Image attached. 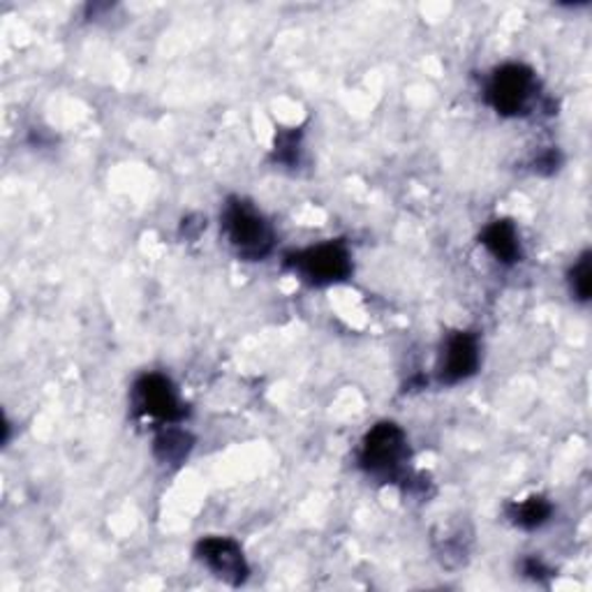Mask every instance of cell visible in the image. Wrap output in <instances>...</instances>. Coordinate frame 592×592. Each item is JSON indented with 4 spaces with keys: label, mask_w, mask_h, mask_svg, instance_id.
I'll list each match as a JSON object with an SVG mask.
<instances>
[{
    "label": "cell",
    "mask_w": 592,
    "mask_h": 592,
    "mask_svg": "<svg viewBox=\"0 0 592 592\" xmlns=\"http://www.w3.org/2000/svg\"><path fill=\"white\" fill-rule=\"evenodd\" d=\"M410 459V447L406 430L394 421L375 423L361 445L359 466L382 481L406 479V463Z\"/></svg>",
    "instance_id": "6da1fadb"
},
{
    "label": "cell",
    "mask_w": 592,
    "mask_h": 592,
    "mask_svg": "<svg viewBox=\"0 0 592 592\" xmlns=\"http://www.w3.org/2000/svg\"><path fill=\"white\" fill-rule=\"evenodd\" d=\"M481 246L487 248L498 262L517 264L523 257L519 232L511 221H496L481 232Z\"/></svg>",
    "instance_id": "ba28073f"
},
{
    "label": "cell",
    "mask_w": 592,
    "mask_h": 592,
    "mask_svg": "<svg viewBox=\"0 0 592 592\" xmlns=\"http://www.w3.org/2000/svg\"><path fill=\"white\" fill-rule=\"evenodd\" d=\"M523 572H525L528 576H532V579H542V576L551 574L549 568H547V564H544L540 558H528L525 564H523Z\"/></svg>",
    "instance_id": "5bb4252c"
},
{
    "label": "cell",
    "mask_w": 592,
    "mask_h": 592,
    "mask_svg": "<svg viewBox=\"0 0 592 592\" xmlns=\"http://www.w3.org/2000/svg\"><path fill=\"white\" fill-rule=\"evenodd\" d=\"M537 89L534 72L523 63L498 68L487 84V102L500 116H521L528 112Z\"/></svg>",
    "instance_id": "277c9868"
},
{
    "label": "cell",
    "mask_w": 592,
    "mask_h": 592,
    "mask_svg": "<svg viewBox=\"0 0 592 592\" xmlns=\"http://www.w3.org/2000/svg\"><path fill=\"white\" fill-rule=\"evenodd\" d=\"M479 368V340L470 331H456L447 338L440 359V382L459 385L477 372Z\"/></svg>",
    "instance_id": "52a82bcc"
},
{
    "label": "cell",
    "mask_w": 592,
    "mask_h": 592,
    "mask_svg": "<svg viewBox=\"0 0 592 592\" xmlns=\"http://www.w3.org/2000/svg\"><path fill=\"white\" fill-rule=\"evenodd\" d=\"M560 165V153L558 151H547L544 155L537 157V163H534V170L540 172V174H553Z\"/></svg>",
    "instance_id": "4fadbf2b"
},
{
    "label": "cell",
    "mask_w": 592,
    "mask_h": 592,
    "mask_svg": "<svg viewBox=\"0 0 592 592\" xmlns=\"http://www.w3.org/2000/svg\"><path fill=\"white\" fill-rule=\"evenodd\" d=\"M285 264L315 287L343 283L353 274V255L343 241H327V244L292 253Z\"/></svg>",
    "instance_id": "3957f363"
},
{
    "label": "cell",
    "mask_w": 592,
    "mask_h": 592,
    "mask_svg": "<svg viewBox=\"0 0 592 592\" xmlns=\"http://www.w3.org/2000/svg\"><path fill=\"white\" fill-rule=\"evenodd\" d=\"M223 229L229 238V246L241 259L259 262L274 251V229L264 215L246 200L232 197L223 211Z\"/></svg>",
    "instance_id": "7a4b0ae2"
},
{
    "label": "cell",
    "mask_w": 592,
    "mask_h": 592,
    "mask_svg": "<svg viewBox=\"0 0 592 592\" xmlns=\"http://www.w3.org/2000/svg\"><path fill=\"white\" fill-rule=\"evenodd\" d=\"M195 555L215 576L223 579L229 585L246 583L251 574L244 551H241V547L234 540H229V537H206V540L197 544Z\"/></svg>",
    "instance_id": "8992f818"
},
{
    "label": "cell",
    "mask_w": 592,
    "mask_h": 592,
    "mask_svg": "<svg viewBox=\"0 0 592 592\" xmlns=\"http://www.w3.org/2000/svg\"><path fill=\"white\" fill-rule=\"evenodd\" d=\"M132 402H134V410H137L140 415L153 417L165 423H176L187 415L185 406L176 394V387L172 385L170 378H165V375H160V372H146L137 382H134Z\"/></svg>",
    "instance_id": "5b68a950"
},
{
    "label": "cell",
    "mask_w": 592,
    "mask_h": 592,
    "mask_svg": "<svg viewBox=\"0 0 592 592\" xmlns=\"http://www.w3.org/2000/svg\"><path fill=\"white\" fill-rule=\"evenodd\" d=\"M507 514H509V519L514 525H519L523 530H537V528H542L551 519L553 504L542 496H532V498H528L523 502L509 504Z\"/></svg>",
    "instance_id": "30bf717a"
},
{
    "label": "cell",
    "mask_w": 592,
    "mask_h": 592,
    "mask_svg": "<svg viewBox=\"0 0 592 592\" xmlns=\"http://www.w3.org/2000/svg\"><path fill=\"white\" fill-rule=\"evenodd\" d=\"M299 146H302V132L299 130H283L276 137V160L285 165L299 163Z\"/></svg>",
    "instance_id": "7c38bea8"
},
{
    "label": "cell",
    "mask_w": 592,
    "mask_h": 592,
    "mask_svg": "<svg viewBox=\"0 0 592 592\" xmlns=\"http://www.w3.org/2000/svg\"><path fill=\"white\" fill-rule=\"evenodd\" d=\"M193 445H195V438L187 433V430L170 426L157 433V438L153 442V453L160 463L178 466L187 459V453H191Z\"/></svg>",
    "instance_id": "9c48e42d"
},
{
    "label": "cell",
    "mask_w": 592,
    "mask_h": 592,
    "mask_svg": "<svg viewBox=\"0 0 592 592\" xmlns=\"http://www.w3.org/2000/svg\"><path fill=\"white\" fill-rule=\"evenodd\" d=\"M590 253L585 251L576 264L572 266L570 272V287H572V294L574 299H579L581 304L590 302V289H592V280H590Z\"/></svg>",
    "instance_id": "8fae6325"
}]
</instances>
